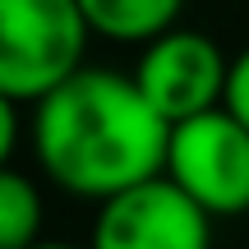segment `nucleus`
<instances>
[{
  "label": "nucleus",
  "mask_w": 249,
  "mask_h": 249,
  "mask_svg": "<svg viewBox=\"0 0 249 249\" xmlns=\"http://www.w3.org/2000/svg\"><path fill=\"white\" fill-rule=\"evenodd\" d=\"M42 240V194L23 171H0V249H33Z\"/></svg>",
  "instance_id": "7"
},
{
  "label": "nucleus",
  "mask_w": 249,
  "mask_h": 249,
  "mask_svg": "<svg viewBox=\"0 0 249 249\" xmlns=\"http://www.w3.org/2000/svg\"><path fill=\"white\" fill-rule=\"evenodd\" d=\"M83 18L92 33L111 37V42H143L171 33L185 9V0H79Z\"/></svg>",
  "instance_id": "6"
},
{
  "label": "nucleus",
  "mask_w": 249,
  "mask_h": 249,
  "mask_svg": "<svg viewBox=\"0 0 249 249\" xmlns=\"http://www.w3.org/2000/svg\"><path fill=\"white\" fill-rule=\"evenodd\" d=\"M18 148V102L14 97H0V157H14Z\"/></svg>",
  "instance_id": "9"
},
{
  "label": "nucleus",
  "mask_w": 249,
  "mask_h": 249,
  "mask_svg": "<svg viewBox=\"0 0 249 249\" xmlns=\"http://www.w3.org/2000/svg\"><path fill=\"white\" fill-rule=\"evenodd\" d=\"M166 180L180 185L208 217L249 213V124L226 107L171 124Z\"/></svg>",
  "instance_id": "3"
},
{
  "label": "nucleus",
  "mask_w": 249,
  "mask_h": 249,
  "mask_svg": "<svg viewBox=\"0 0 249 249\" xmlns=\"http://www.w3.org/2000/svg\"><path fill=\"white\" fill-rule=\"evenodd\" d=\"M88 18L79 0H0V97L42 102L83 70Z\"/></svg>",
  "instance_id": "2"
},
{
  "label": "nucleus",
  "mask_w": 249,
  "mask_h": 249,
  "mask_svg": "<svg viewBox=\"0 0 249 249\" xmlns=\"http://www.w3.org/2000/svg\"><path fill=\"white\" fill-rule=\"evenodd\" d=\"M171 124L139 92L134 74L88 70L65 79L37 102L33 152L60 189L79 198L124 194L134 185L166 176Z\"/></svg>",
  "instance_id": "1"
},
{
  "label": "nucleus",
  "mask_w": 249,
  "mask_h": 249,
  "mask_svg": "<svg viewBox=\"0 0 249 249\" xmlns=\"http://www.w3.org/2000/svg\"><path fill=\"white\" fill-rule=\"evenodd\" d=\"M226 79H231V60L208 33H194V28H171L152 37L134 65L139 92L166 124L217 111L226 102Z\"/></svg>",
  "instance_id": "4"
},
{
  "label": "nucleus",
  "mask_w": 249,
  "mask_h": 249,
  "mask_svg": "<svg viewBox=\"0 0 249 249\" xmlns=\"http://www.w3.org/2000/svg\"><path fill=\"white\" fill-rule=\"evenodd\" d=\"M226 111L240 124H249V46L240 55H231V79H226Z\"/></svg>",
  "instance_id": "8"
},
{
  "label": "nucleus",
  "mask_w": 249,
  "mask_h": 249,
  "mask_svg": "<svg viewBox=\"0 0 249 249\" xmlns=\"http://www.w3.org/2000/svg\"><path fill=\"white\" fill-rule=\"evenodd\" d=\"M88 249H213V217L157 176L97 203Z\"/></svg>",
  "instance_id": "5"
},
{
  "label": "nucleus",
  "mask_w": 249,
  "mask_h": 249,
  "mask_svg": "<svg viewBox=\"0 0 249 249\" xmlns=\"http://www.w3.org/2000/svg\"><path fill=\"white\" fill-rule=\"evenodd\" d=\"M33 249H88V245H65V240H37Z\"/></svg>",
  "instance_id": "10"
}]
</instances>
